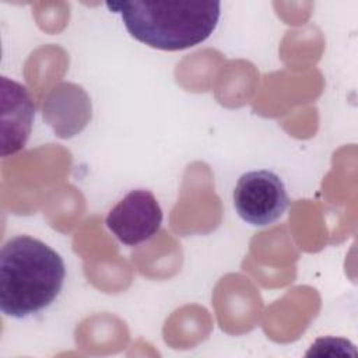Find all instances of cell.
Segmentation results:
<instances>
[{
    "instance_id": "3957f363",
    "label": "cell",
    "mask_w": 358,
    "mask_h": 358,
    "mask_svg": "<svg viewBox=\"0 0 358 358\" xmlns=\"http://www.w3.org/2000/svg\"><path fill=\"white\" fill-rule=\"evenodd\" d=\"M288 204L282 180L268 169L243 173L234 189V207L238 215L253 227L273 224L285 213Z\"/></svg>"
},
{
    "instance_id": "5b68a950",
    "label": "cell",
    "mask_w": 358,
    "mask_h": 358,
    "mask_svg": "<svg viewBox=\"0 0 358 358\" xmlns=\"http://www.w3.org/2000/svg\"><path fill=\"white\" fill-rule=\"evenodd\" d=\"M42 117L60 138H70L85 129L92 117L88 94L74 83H59L46 95Z\"/></svg>"
},
{
    "instance_id": "277c9868",
    "label": "cell",
    "mask_w": 358,
    "mask_h": 358,
    "mask_svg": "<svg viewBox=\"0 0 358 358\" xmlns=\"http://www.w3.org/2000/svg\"><path fill=\"white\" fill-rule=\"evenodd\" d=\"M162 217L155 196L150 190L136 189L109 210L105 224L120 243L137 246L157 235Z\"/></svg>"
},
{
    "instance_id": "7a4b0ae2",
    "label": "cell",
    "mask_w": 358,
    "mask_h": 358,
    "mask_svg": "<svg viewBox=\"0 0 358 358\" xmlns=\"http://www.w3.org/2000/svg\"><path fill=\"white\" fill-rule=\"evenodd\" d=\"M122 15L127 32L159 50L176 52L204 42L215 29L221 3L213 0H133L106 3Z\"/></svg>"
},
{
    "instance_id": "6da1fadb",
    "label": "cell",
    "mask_w": 358,
    "mask_h": 358,
    "mask_svg": "<svg viewBox=\"0 0 358 358\" xmlns=\"http://www.w3.org/2000/svg\"><path fill=\"white\" fill-rule=\"evenodd\" d=\"M66 278L62 256L45 242L17 235L0 252V309L6 316L25 319L59 296Z\"/></svg>"
},
{
    "instance_id": "8992f818",
    "label": "cell",
    "mask_w": 358,
    "mask_h": 358,
    "mask_svg": "<svg viewBox=\"0 0 358 358\" xmlns=\"http://www.w3.org/2000/svg\"><path fill=\"white\" fill-rule=\"evenodd\" d=\"M1 157L21 151L31 134L35 105L24 85L1 77Z\"/></svg>"
}]
</instances>
